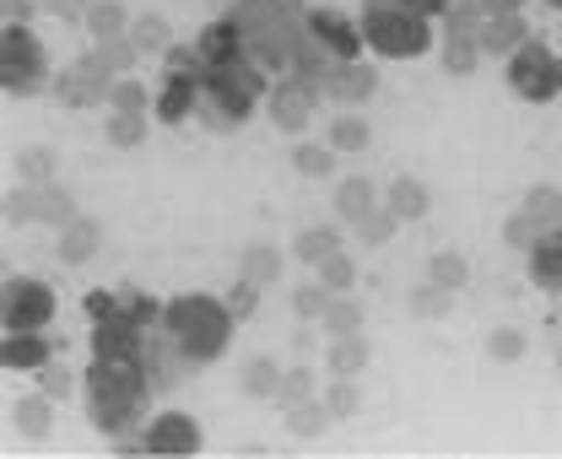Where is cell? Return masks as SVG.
Returning <instances> with one entry per match:
<instances>
[{"label":"cell","mask_w":562,"mask_h":459,"mask_svg":"<svg viewBox=\"0 0 562 459\" xmlns=\"http://www.w3.org/2000/svg\"><path fill=\"white\" fill-rule=\"evenodd\" d=\"M140 394H146V362L140 357H92L87 368V416L98 433H125L140 416Z\"/></svg>","instance_id":"cell-1"},{"label":"cell","mask_w":562,"mask_h":459,"mask_svg":"<svg viewBox=\"0 0 562 459\" xmlns=\"http://www.w3.org/2000/svg\"><path fill=\"white\" fill-rule=\"evenodd\" d=\"M162 325H168L173 351L184 362H216L227 351V335H233V309H227V298L184 292L162 309Z\"/></svg>","instance_id":"cell-2"},{"label":"cell","mask_w":562,"mask_h":459,"mask_svg":"<svg viewBox=\"0 0 562 459\" xmlns=\"http://www.w3.org/2000/svg\"><path fill=\"white\" fill-rule=\"evenodd\" d=\"M266 92V76L260 66L244 55V60H233V66H216L201 76V120H206L211 131H233V125H244L249 114H255V98Z\"/></svg>","instance_id":"cell-3"},{"label":"cell","mask_w":562,"mask_h":459,"mask_svg":"<svg viewBox=\"0 0 562 459\" xmlns=\"http://www.w3.org/2000/svg\"><path fill=\"white\" fill-rule=\"evenodd\" d=\"M362 38H368V49H379L384 60H417V55H427V44H432L427 16L401 11V5H390V0H379V5L362 11Z\"/></svg>","instance_id":"cell-4"},{"label":"cell","mask_w":562,"mask_h":459,"mask_svg":"<svg viewBox=\"0 0 562 459\" xmlns=\"http://www.w3.org/2000/svg\"><path fill=\"white\" fill-rule=\"evenodd\" d=\"M508 87H514L525 103H552L562 92V60L541 38H525V44L508 55Z\"/></svg>","instance_id":"cell-5"},{"label":"cell","mask_w":562,"mask_h":459,"mask_svg":"<svg viewBox=\"0 0 562 459\" xmlns=\"http://www.w3.org/2000/svg\"><path fill=\"white\" fill-rule=\"evenodd\" d=\"M0 81H5L11 98H33L44 87V44L27 27L0 33Z\"/></svg>","instance_id":"cell-6"},{"label":"cell","mask_w":562,"mask_h":459,"mask_svg":"<svg viewBox=\"0 0 562 459\" xmlns=\"http://www.w3.org/2000/svg\"><path fill=\"white\" fill-rule=\"evenodd\" d=\"M0 314H5V329H44L55 320V292L44 281H5L0 287Z\"/></svg>","instance_id":"cell-7"},{"label":"cell","mask_w":562,"mask_h":459,"mask_svg":"<svg viewBox=\"0 0 562 459\" xmlns=\"http://www.w3.org/2000/svg\"><path fill=\"white\" fill-rule=\"evenodd\" d=\"M140 438H146V455H162V459L201 455V427H195V416H184V411L151 416V427H146Z\"/></svg>","instance_id":"cell-8"},{"label":"cell","mask_w":562,"mask_h":459,"mask_svg":"<svg viewBox=\"0 0 562 459\" xmlns=\"http://www.w3.org/2000/svg\"><path fill=\"white\" fill-rule=\"evenodd\" d=\"M314 98H319V87H308V81H297V76H281V87L271 92V120H277V131H286V135L308 131Z\"/></svg>","instance_id":"cell-9"},{"label":"cell","mask_w":562,"mask_h":459,"mask_svg":"<svg viewBox=\"0 0 562 459\" xmlns=\"http://www.w3.org/2000/svg\"><path fill=\"white\" fill-rule=\"evenodd\" d=\"M206 76V70H201ZM201 76L195 70H168V81H162V92H157V120L162 125H184L195 109H201Z\"/></svg>","instance_id":"cell-10"},{"label":"cell","mask_w":562,"mask_h":459,"mask_svg":"<svg viewBox=\"0 0 562 459\" xmlns=\"http://www.w3.org/2000/svg\"><path fill=\"white\" fill-rule=\"evenodd\" d=\"M109 87H114V76L92 70L87 60H76L70 70H60V76H55V98H60L66 109H92V103H109Z\"/></svg>","instance_id":"cell-11"},{"label":"cell","mask_w":562,"mask_h":459,"mask_svg":"<svg viewBox=\"0 0 562 459\" xmlns=\"http://www.w3.org/2000/svg\"><path fill=\"white\" fill-rule=\"evenodd\" d=\"M195 55L206 60V70L233 66V60H244V55H249V33H244L233 16H222V22H211L206 33L195 38Z\"/></svg>","instance_id":"cell-12"},{"label":"cell","mask_w":562,"mask_h":459,"mask_svg":"<svg viewBox=\"0 0 562 459\" xmlns=\"http://www.w3.org/2000/svg\"><path fill=\"white\" fill-rule=\"evenodd\" d=\"M55 351H66V346H49L38 329H5L0 362H5L11 373H38L44 362H55Z\"/></svg>","instance_id":"cell-13"},{"label":"cell","mask_w":562,"mask_h":459,"mask_svg":"<svg viewBox=\"0 0 562 459\" xmlns=\"http://www.w3.org/2000/svg\"><path fill=\"white\" fill-rule=\"evenodd\" d=\"M379 92V70L362 66V60H336V70L325 76V98H336V103H368Z\"/></svg>","instance_id":"cell-14"},{"label":"cell","mask_w":562,"mask_h":459,"mask_svg":"<svg viewBox=\"0 0 562 459\" xmlns=\"http://www.w3.org/2000/svg\"><path fill=\"white\" fill-rule=\"evenodd\" d=\"M308 38L325 44L336 60H357V49H362V27L341 22L336 11H308Z\"/></svg>","instance_id":"cell-15"},{"label":"cell","mask_w":562,"mask_h":459,"mask_svg":"<svg viewBox=\"0 0 562 459\" xmlns=\"http://www.w3.org/2000/svg\"><path fill=\"white\" fill-rule=\"evenodd\" d=\"M471 33H476V44H482L487 55H514V49H519V44L530 38V27L519 22V11H503V16H482V22H476Z\"/></svg>","instance_id":"cell-16"},{"label":"cell","mask_w":562,"mask_h":459,"mask_svg":"<svg viewBox=\"0 0 562 459\" xmlns=\"http://www.w3.org/2000/svg\"><path fill=\"white\" fill-rule=\"evenodd\" d=\"M92 351H98V357H114V362L140 357V325H131V320H98Z\"/></svg>","instance_id":"cell-17"},{"label":"cell","mask_w":562,"mask_h":459,"mask_svg":"<svg viewBox=\"0 0 562 459\" xmlns=\"http://www.w3.org/2000/svg\"><path fill=\"white\" fill-rule=\"evenodd\" d=\"M98 249H103V227L92 216H76V222L60 227V260L66 265H87Z\"/></svg>","instance_id":"cell-18"},{"label":"cell","mask_w":562,"mask_h":459,"mask_svg":"<svg viewBox=\"0 0 562 459\" xmlns=\"http://www.w3.org/2000/svg\"><path fill=\"white\" fill-rule=\"evenodd\" d=\"M525 260H530V281L536 287H562V222L541 233V244Z\"/></svg>","instance_id":"cell-19"},{"label":"cell","mask_w":562,"mask_h":459,"mask_svg":"<svg viewBox=\"0 0 562 459\" xmlns=\"http://www.w3.org/2000/svg\"><path fill=\"white\" fill-rule=\"evenodd\" d=\"M325 368H330L336 379H357V373L368 368V340H362V329H357V335H336V340H330Z\"/></svg>","instance_id":"cell-20"},{"label":"cell","mask_w":562,"mask_h":459,"mask_svg":"<svg viewBox=\"0 0 562 459\" xmlns=\"http://www.w3.org/2000/svg\"><path fill=\"white\" fill-rule=\"evenodd\" d=\"M81 22H87V33H92L98 44H103V38H125V33H131V11H125L120 0H92Z\"/></svg>","instance_id":"cell-21"},{"label":"cell","mask_w":562,"mask_h":459,"mask_svg":"<svg viewBox=\"0 0 562 459\" xmlns=\"http://www.w3.org/2000/svg\"><path fill=\"white\" fill-rule=\"evenodd\" d=\"M238 390L249 394V400H277V390H281L277 357H249V362L238 368Z\"/></svg>","instance_id":"cell-22"},{"label":"cell","mask_w":562,"mask_h":459,"mask_svg":"<svg viewBox=\"0 0 562 459\" xmlns=\"http://www.w3.org/2000/svg\"><path fill=\"white\" fill-rule=\"evenodd\" d=\"M136 60H140V49L131 44V33H125V38H103V44H98V49L87 55V66L103 70V76H114V81H120L125 70L136 66Z\"/></svg>","instance_id":"cell-23"},{"label":"cell","mask_w":562,"mask_h":459,"mask_svg":"<svg viewBox=\"0 0 562 459\" xmlns=\"http://www.w3.org/2000/svg\"><path fill=\"white\" fill-rule=\"evenodd\" d=\"M476 55H482L476 33L454 22V27H449V38H443V70H449V76H471V70H476Z\"/></svg>","instance_id":"cell-24"},{"label":"cell","mask_w":562,"mask_h":459,"mask_svg":"<svg viewBox=\"0 0 562 459\" xmlns=\"http://www.w3.org/2000/svg\"><path fill=\"white\" fill-rule=\"evenodd\" d=\"M238 276H249L255 287H271V281H281V249H277V244H249V249L238 255Z\"/></svg>","instance_id":"cell-25"},{"label":"cell","mask_w":562,"mask_h":459,"mask_svg":"<svg viewBox=\"0 0 562 459\" xmlns=\"http://www.w3.org/2000/svg\"><path fill=\"white\" fill-rule=\"evenodd\" d=\"M336 211H341V222H362L368 211H379V200H373V184L368 179H341L336 184Z\"/></svg>","instance_id":"cell-26"},{"label":"cell","mask_w":562,"mask_h":459,"mask_svg":"<svg viewBox=\"0 0 562 459\" xmlns=\"http://www.w3.org/2000/svg\"><path fill=\"white\" fill-rule=\"evenodd\" d=\"M11 422H16V433H22V438H49V427H55L49 394H27V400L11 411Z\"/></svg>","instance_id":"cell-27"},{"label":"cell","mask_w":562,"mask_h":459,"mask_svg":"<svg viewBox=\"0 0 562 459\" xmlns=\"http://www.w3.org/2000/svg\"><path fill=\"white\" fill-rule=\"evenodd\" d=\"M427 205H432V195H427L422 179H395V184H390V211H395L401 222H422Z\"/></svg>","instance_id":"cell-28"},{"label":"cell","mask_w":562,"mask_h":459,"mask_svg":"<svg viewBox=\"0 0 562 459\" xmlns=\"http://www.w3.org/2000/svg\"><path fill=\"white\" fill-rule=\"evenodd\" d=\"M297 260L303 265H325L330 255H341V233L336 227H308V233H297Z\"/></svg>","instance_id":"cell-29"},{"label":"cell","mask_w":562,"mask_h":459,"mask_svg":"<svg viewBox=\"0 0 562 459\" xmlns=\"http://www.w3.org/2000/svg\"><path fill=\"white\" fill-rule=\"evenodd\" d=\"M131 44H136L140 55H168L173 49V33H168L162 16H136L131 22Z\"/></svg>","instance_id":"cell-30"},{"label":"cell","mask_w":562,"mask_h":459,"mask_svg":"<svg viewBox=\"0 0 562 459\" xmlns=\"http://www.w3.org/2000/svg\"><path fill=\"white\" fill-rule=\"evenodd\" d=\"M325 422H330V405L325 400H303V405L286 411V433L292 438H314V433H325Z\"/></svg>","instance_id":"cell-31"},{"label":"cell","mask_w":562,"mask_h":459,"mask_svg":"<svg viewBox=\"0 0 562 459\" xmlns=\"http://www.w3.org/2000/svg\"><path fill=\"white\" fill-rule=\"evenodd\" d=\"M109 109H114V114H146V109H157V98H151L140 81L120 76V81L109 87Z\"/></svg>","instance_id":"cell-32"},{"label":"cell","mask_w":562,"mask_h":459,"mask_svg":"<svg viewBox=\"0 0 562 459\" xmlns=\"http://www.w3.org/2000/svg\"><path fill=\"white\" fill-rule=\"evenodd\" d=\"M427 281H438V287H449V292H460V287L471 281V265H465V255H454V249H443V255H432V265H427Z\"/></svg>","instance_id":"cell-33"},{"label":"cell","mask_w":562,"mask_h":459,"mask_svg":"<svg viewBox=\"0 0 562 459\" xmlns=\"http://www.w3.org/2000/svg\"><path fill=\"white\" fill-rule=\"evenodd\" d=\"M357 329H362V309L351 303L347 292H336L330 309H325V335L336 340V335H357Z\"/></svg>","instance_id":"cell-34"},{"label":"cell","mask_w":562,"mask_h":459,"mask_svg":"<svg viewBox=\"0 0 562 459\" xmlns=\"http://www.w3.org/2000/svg\"><path fill=\"white\" fill-rule=\"evenodd\" d=\"M541 233H547V222H541V216H530V211H514V216L503 222V238H508L514 249H525V255L541 244Z\"/></svg>","instance_id":"cell-35"},{"label":"cell","mask_w":562,"mask_h":459,"mask_svg":"<svg viewBox=\"0 0 562 459\" xmlns=\"http://www.w3.org/2000/svg\"><path fill=\"white\" fill-rule=\"evenodd\" d=\"M38 222H76V200H70V190H60V184H38Z\"/></svg>","instance_id":"cell-36"},{"label":"cell","mask_w":562,"mask_h":459,"mask_svg":"<svg viewBox=\"0 0 562 459\" xmlns=\"http://www.w3.org/2000/svg\"><path fill=\"white\" fill-rule=\"evenodd\" d=\"M368 141H373V131H368V120H357V114H341V120L330 125V146H336V152H368Z\"/></svg>","instance_id":"cell-37"},{"label":"cell","mask_w":562,"mask_h":459,"mask_svg":"<svg viewBox=\"0 0 562 459\" xmlns=\"http://www.w3.org/2000/svg\"><path fill=\"white\" fill-rule=\"evenodd\" d=\"M292 168H297L303 179H330L336 146H297V152H292Z\"/></svg>","instance_id":"cell-38"},{"label":"cell","mask_w":562,"mask_h":459,"mask_svg":"<svg viewBox=\"0 0 562 459\" xmlns=\"http://www.w3.org/2000/svg\"><path fill=\"white\" fill-rule=\"evenodd\" d=\"M140 141H146V114H114V109H109V146L131 152Z\"/></svg>","instance_id":"cell-39"},{"label":"cell","mask_w":562,"mask_h":459,"mask_svg":"<svg viewBox=\"0 0 562 459\" xmlns=\"http://www.w3.org/2000/svg\"><path fill=\"white\" fill-rule=\"evenodd\" d=\"M460 27H476L482 16H503V11H519V0H454L449 5Z\"/></svg>","instance_id":"cell-40"},{"label":"cell","mask_w":562,"mask_h":459,"mask_svg":"<svg viewBox=\"0 0 562 459\" xmlns=\"http://www.w3.org/2000/svg\"><path fill=\"white\" fill-rule=\"evenodd\" d=\"M16 179H27V184H55V152H44V146L22 152V157H16Z\"/></svg>","instance_id":"cell-41"},{"label":"cell","mask_w":562,"mask_h":459,"mask_svg":"<svg viewBox=\"0 0 562 459\" xmlns=\"http://www.w3.org/2000/svg\"><path fill=\"white\" fill-rule=\"evenodd\" d=\"M277 400H281V411H292V405L314 400V373H308V368H286V373H281Z\"/></svg>","instance_id":"cell-42"},{"label":"cell","mask_w":562,"mask_h":459,"mask_svg":"<svg viewBox=\"0 0 562 459\" xmlns=\"http://www.w3.org/2000/svg\"><path fill=\"white\" fill-rule=\"evenodd\" d=\"M330 287L325 281H314V287H297L292 292V309H297V320H325V309H330Z\"/></svg>","instance_id":"cell-43"},{"label":"cell","mask_w":562,"mask_h":459,"mask_svg":"<svg viewBox=\"0 0 562 459\" xmlns=\"http://www.w3.org/2000/svg\"><path fill=\"white\" fill-rule=\"evenodd\" d=\"M525 211H530V216H541L547 227H558V222H562V190H552V184H536V190L525 195Z\"/></svg>","instance_id":"cell-44"},{"label":"cell","mask_w":562,"mask_h":459,"mask_svg":"<svg viewBox=\"0 0 562 459\" xmlns=\"http://www.w3.org/2000/svg\"><path fill=\"white\" fill-rule=\"evenodd\" d=\"M395 227H401V216L384 205V211H368V216L357 222V238H362V244H390V233H395Z\"/></svg>","instance_id":"cell-45"},{"label":"cell","mask_w":562,"mask_h":459,"mask_svg":"<svg viewBox=\"0 0 562 459\" xmlns=\"http://www.w3.org/2000/svg\"><path fill=\"white\" fill-rule=\"evenodd\" d=\"M449 309V287H438V281H422L417 292H412V314L417 320H438Z\"/></svg>","instance_id":"cell-46"},{"label":"cell","mask_w":562,"mask_h":459,"mask_svg":"<svg viewBox=\"0 0 562 459\" xmlns=\"http://www.w3.org/2000/svg\"><path fill=\"white\" fill-rule=\"evenodd\" d=\"M227 309H233V320L244 325V320H255V309H260V287L249 281V276H238L233 281V292H227Z\"/></svg>","instance_id":"cell-47"},{"label":"cell","mask_w":562,"mask_h":459,"mask_svg":"<svg viewBox=\"0 0 562 459\" xmlns=\"http://www.w3.org/2000/svg\"><path fill=\"white\" fill-rule=\"evenodd\" d=\"M487 357L492 362H519V357H525V335H519V329H492Z\"/></svg>","instance_id":"cell-48"},{"label":"cell","mask_w":562,"mask_h":459,"mask_svg":"<svg viewBox=\"0 0 562 459\" xmlns=\"http://www.w3.org/2000/svg\"><path fill=\"white\" fill-rule=\"evenodd\" d=\"M319 281H325L330 292H351V281H357V265H351V255H330V260L319 265Z\"/></svg>","instance_id":"cell-49"},{"label":"cell","mask_w":562,"mask_h":459,"mask_svg":"<svg viewBox=\"0 0 562 459\" xmlns=\"http://www.w3.org/2000/svg\"><path fill=\"white\" fill-rule=\"evenodd\" d=\"M157 309L162 303H151V298H140V292H120V320H131V325H157Z\"/></svg>","instance_id":"cell-50"},{"label":"cell","mask_w":562,"mask_h":459,"mask_svg":"<svg viewBox=\"0 0 562 459\" xmlns=\"http://www.w3.org/2000/svg\"><path fill=\"white\" fill-rule=\"evenodd\" d=\"M5 222H38V184L5 195Z\"/></svg>","instance_id":"cell-51"},{"label":"cell","mask_w":562,"mask_h":459,"mask_svg":"<svg viewBox=\"0 0 562 459\" xmlns=\"http://www.w3.org/2000/svg\"><path fill=\"white\" fill-rule=\"evenodd\" d=\"M325 405H330V416H357V405H362V400H357V384H351V379H336V384L325 390Z\"/></svg>","instance_id":"cell-52"},{"label":"cell","mask_w":562,"mask_h":459,"mask_svg":"<svg viewBox=\"0 0 562 459\" xmlns=\"http://www.w3.org/2000/svg\"><path fill=\"white\" fill-rule=\"evenodd\" d=\"M87 314L98 320H120V292H87Z\"/></svg>","instance_id":"cell-53"},{"label":"cell","mask_w":562,"mask_h":459,"mask_svg":"<svg viewBox=\"0 0 562 459\" xmlns=\"http://www.w3.org/2000/svg\"><path fill=\"white\" fill-rule=\"evenodd\" d=\"M38 379H44V394H49V400L70 390V368H60V362H44V368H38Z\"/></svg>","instance_id":"cell-54"},{"label":"cell","mask_w":562,"mask_h":459,"mask_svg":"<svg viewBox=\"0 0 562 459\" xmlns=\"http://www.w3.org/2000/svg\"><path fill=\"white\" fill-rule=\"evenodd\" d=\"M0 5H5V27H27L38 11V0H0Z\"/></svg>","instance_id":"cell-55"},{"label":"cell","mask_w":562,"mask_h":459,"mask_svg":"<svg viewBox=\"0 0 562 459\" xmlns=\"http://www.w3.org/2000/svg\"><path fill=\"white\" fill-rule=\"evenodd\" d=\"M38 5H49L55 16H66V22H76V16H87V5H92V0H38Z\"/></svg>","instance_id":"cell-56"},{"label":"cell","mask_w":562,"mask_h":459,"mask_svg":"<svg viewBox=\"0 0 562 459\" xmlns=\"http://www.w3.org/2000/svg\"><path fill=\"white\" fill-rule=\"evenodd\" d=\"M390 5H401V11H417V16H438V11H449V0H390Z\"/></svg>","instance_id":"cell-57"},{"label":"cell","mask_w":562,"mask_h":459,"mask_svg":"<svg viewBox=\"0 0 562 459\" xmlns=\"http://www.w3.org/2000/svg\"><path fill=\"white\" fill-rule=\"evenodd\" d=\"M547 5H558V11H562V0H547Z\"/></svg>","instance_id":"cell-58"}]
</instances>
